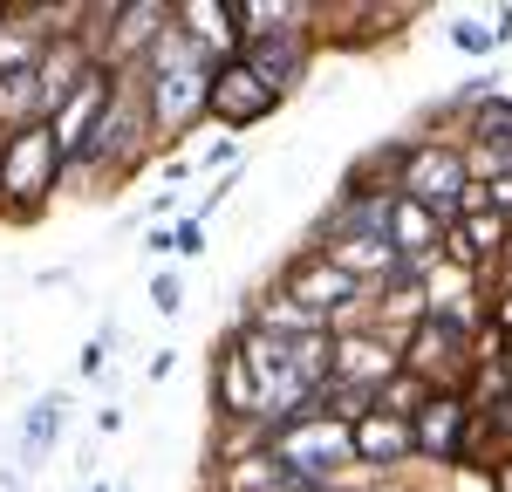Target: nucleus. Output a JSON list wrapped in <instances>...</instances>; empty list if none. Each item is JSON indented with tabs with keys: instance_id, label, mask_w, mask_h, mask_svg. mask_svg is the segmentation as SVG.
<instances>
[{
	"instance_id": "nucleus-1",
	"label": "nucleus",
	"mask_w": 512,
	"mask_h": 492,
	"mask_svg": "<svg viewBox=\"0 0 512 492\" xmlns=\"http://www.w3.org/2000/svg\"><path fill=\"white\" fill-rule=\"evenodd\" d=\"M130 76L144 89V117H151V144L158 151L185 144L198 123H205V76H212V62H198V48L178 35V21L144 48V62Z\"/></svg>"
},
{
	"instance_id": "nucleus-2",
	"label": "nucleus",
	"mask_w": 512,
	"mask_h": 492,
	"mask_svg": "<svg viewBox=\"0 0 512 492\" xmlns=\"http://www.w3.org/2000/svg\"><path fill=\"white\" fill-rule=\"evenodd\" d=\"M62 178V151L48 137V123L0 137V226H35Z\"/></svg>"
},
{
	"instance_id": "nucleus-3",
	"label": "nucleus",
	"mask_w": 512,
	"mask_h": 492,
	"mask_svg": "<svg viewBox=\"0 0 512 492\" xmlns=\"http://www.w3.org/2000/svg\"><path fill=\"white\" fill-rule=\"evenodd\" d=\"M485 342H492V335H485ZM485 342H478V335H458V328H444V322H417L396 342V356H403V369H410L431 397H465L478 363H485Z\"/></svg>"
},
{
	"instance_id": "nucleus-4",
	"label": "nucleus",
	"mask_w": 512,
	"mask_h": 492,
	"mask_svg": "<svg viewBox=\"0 0 512 492\" xmlns=\"http://www.w3.org/2000/svg\"><path fill=\"white\" fill-rule=\"evenodd\" d=\"M458 192H465V144H403V178L396 199H417L431 219H458Z\"/></svg>"
},
{
	"instance_id": "nucleus-5",
	"label": "nucleus",
	"mask_w": 512,
	"mask_h": 492,
	"mask_svg": "<svg viewBox=\"0 0 512 492\" xmlns=\"http://www.w3.org/2000/svg\"><path fill=\"white\" fill-rule=\"evenodd\" d=\"M417 287H424V322H444V328H458V335H492V287L472 281L465 267H451V260H431L424 274H417Z\"/></svg>"
},
{
	"instance_id": "nucleus-6",
	"label": "nucleus",
	"mask_w": 512,
	"mask_h": 492,
	"mask_svg": "<svg viewBox=\"0 0 512 492\" xmlns=\"http://www.w3.org/2000/svg\"><path fill=\"white\" fill-rule=\"evenodd\" d=\"M280 110V96L274 89H267V82L253 76V69H246V62H219V69H212V76H205V123H219V130H253V123H267Z\"/></svg>"
},
{
	"instance_id": "nucleus-7",
	"label": "nucleus",
	"mask_w": 512,
	"mask_h": 492,
	"mask_svg": "<svg viewBox=\"0 0 512 492\" xmlns=\"http://www.w3.org/2000/svg\"><path fill=\"white\" fill-rule=\"evenodd\" d=\"M410 445H417V465L458 472L465 445H472V404L465 397H424V410L410 417Z\"/></svg>"
},
{
	"instance_id": "nucleus-8",
	"label": "nucleus",
	"mask_w": 512,
	"mask_h": 492,
	"mask_svg": "<svg viewBox=\"0 0 512 492\" xmlns=\"http://www.w3.org/2000/svg\"><path fill=\"white\" fill-rule=\"evenodd\" d=\"M349 451H355V479H403L417 465L410 424L403 417H383V410H362L349 424Z\"/></svg>"
},
{
	"instance_id": "nucleus-9",
	"label": "nucleus",
	"mask_w": 512,
	"mask_h": 492,
	"mask_svg": "<svg viewBox=\"0 0 512 492\" xmlns=\"http://www.w3.org/2000/svg\"><path fill=\"white\" fill-rule=\"evenodd\" d=\"M315 55H321V41L308 35V28H294V35H274V41H246V48H239V62H246L253 76L267 82L280 103H287L294 89H308V69H315Z\"/></svg>"
},
{
	"instance_id": "nucleus-10",
	"label": "nucleus",
	"mask_w": 512,
	"mask_h": 492,
	"mask_svg": "<svg viewBox=\"0 0 512 492\" xmlns=\"http://www.w3.org/2000/svg\"><path fill=\"white\" fill-rule=\"evenodd\" d=\"M403 356H396L390 335H376V328H349V335H328V376L335 383H355V390H369L376 397V383L396 376Z\"/></svg>"
},
{
	"instance_id": "nucleus-11",
	"label": "nucleus",
	"mask_w": 512,
	"mask_h": 492,
	"mask_svg": "<svg viewBox=\"0 0 512 492\" xmlns=\"http://www.w3.org/2000/svg\"><path fill=\"white\" fill-rule=\"evenodd\" d=\"M274 281L287 287V294H294L301 308H315L321 322H328L335 308H349V301H362V294H369V287H355L349 274H342V267H328L321 253H308V246H301V253H294V260L280 267Z\"/></svg>"
},
{
	"instance_id": "nucleus-12",
	"label": "nucleus",
	"mask_w": 512,
	"mask_h": 492,
	"mask_svg": "<svg viewBox=\"0 0 512 492\" xmlns=\"http://www.w3.org/2000/svg\"><path fill=\"white\" fill-rule=\"evenodd\" d=\"M178 35L198 48V62H233L239 55V28H233V0H171Z\"/></svg>"
},
{
	"instance_id": "nucleus-13",
	"label": "nucleus",
	"mask_w": 512,
	"mask_h": 492,
	"mask_svg": "<svg viewBox=\"0 0 512 492\" xmlns=\"http://www.w3.org/2000/svg\"><path fill=\"white\" fill-rule=\"evenodd\" d=\"M69 431V390H41L35 404L21 410V438H14V472H41L55 445Z\"/></svg>"
},
{
	"instance_id": "nucleus-14",
	"label": "nucleus",
	"mask_w": 512,
	"mask_h": 492,
	"mask_svg": "<svg viewBox=\"0 0 512 492\" xmlns=\"http://www.w3.org/2000/svg\"><path fill=\"white\" fill-rule=\"evenodd\" d=\"M110 82L117 76H103V69H89V76L76 82V96L48 117V137H55V151L62 158H82V144L96 137V123H103V103H110Z\"/></svg>"
},
{
	"instance_id": "nucleus-15",
	"label": "nucleus",
	"mask_w": 512,
	"mask_h": 492,
	"mask_svg": "<svg viewBox=\"0 0 512 492\" xmlns=\"http://www.w3.org/2000/svg\"><path fill=\"white\" fill-rule=\"evenodd\" d=\"M89 69H96V62H89V48H82V41H48V48H41V62H35L41 110L55 117V110H62L69 96H76V82L89 76Z\"/></svg>"
},
{
	"instance_id": "nucleus-16",
	"label": "nucleus",
	"mask_w": 512,
	"mask_h": 492,
	"mask_svg": "<svg viewBox=\"0 0 512 492\" xmlns=\"http://www.w3.org/2000/svg\"><path fill=\"white\" fill-rule=\"evenodd\" d=\"M41 28H35V0H0V76H28L41 62Z\"/></svg>"
},
{
	"instance_id": "nucleus-17",
	"label": "nucleus",
	"mask_w": 512,
	"mask_h": 492,
	"mask_svg": "<svg viewBox=\"0 0 512 492\" xmlns=\"http://www.w3.org/2000/svg\"><path fill=\"white\" fill-rule=\"evenodd\" d=\"M212 417L219 424H239V417H253V376L239 363V342L226 335L219 342V356H212Z\"/></svg>"
},
{
	"instance_id": "nucleus-18",
	"label": "nucleus",
	"mask_w": 512,
	"mask_h": 492,
	"mask_svg": "<svg viewBox=\"0 0 512 492\" xmlns=\"http://www.w3.org/2000/svg\"><path fill=\"white\" fill-rule=\"evenodd\" d=\"M233 28H239V48L294 35V28H308V0H233Z\"/></svg>"
},
{
	"instance_id": "nucleus-19",
	"label": "nucleus",
	"mask_w": 512,
	"mask_h": 492,
	"mask_svg": "<svg viewBox=\"0 0 512 492\" xmlns=\"http://www.w3.org/2000/svg\"><path fill=\"white\" fill-rule=\"evenodd\" d=\"M403 144H410V137H390V144H376L369 158H355L349 192H376V199H396V178H403Z\"/></svg>"
},
{
	"instance_id": "nucleus-20",
	"label": "nucleus",
	"mask_w": 512,
	"mask_h": 492,
	"mask_svg": "<svg viewBox=\"0 0 512 492\" xmlns=\"http://www.w3.org/2000/svg\"><path fill=\"white\" fill-rule=\"evenodd\" d=\"M424 397H431V390H424V383H417L410 369H396V376H383V383H376L369 410H383V417H403V424H410V417L424 410Z\"/></svg>"
},
{
	"instance_id": "nucleus-21",
	"label": "nucleus",
	"mask_w": 512,
	"mask_h": 492,
	"mask_svg": "<svg viewBox=\"0 0 512 492\" xmlns=\"http://www.w3.org/2000/svg\"><path fill=\"white\" fill-rule=\"evenodd\" d=\"M444 41H451V48H458V55H492V48H499V41H492V21H478V14H458V21H451V28H444Z\"/></svg>"
},
{
	"instance_id": "nucleus-22",
	"label": "nucleus",
	"mask_w": 512,
	"mask_h": 492,
	"mask_svg": "<svg viewBox=\"0 0 512 492\" xmlns=\"http://www.w3.org/2000/svg\"><path fill=\"white\" fill-rule=\"evenodd\" d=\"M110 342H117V322H103V328H96V335L76 349V376H82V383H96V376L110 369Z\"/></svg>"
},
{
	"instance_id": "nucleus-23",
	"label": "nucleus",
	"mask_w": 512,
	"mask_h": 492,
	"mask_svg": "<svg viewBox=\"0 0 512 492\" xmlns=\"http://www.w3.org/2000/svg\"><path fill=\"white\" fill-rule=\"evenodd\" d=\"M151 308H158V315H178V308H185V274H178V267H158V274H151Z\"/></svg>"
},
{
	"instance_id": "nucleus-24",
	"label": "nucleus",
	"mask_w": 512,
	"mask_h": 492,
	"mask_svg": "<svg viewBox=\"0 0 512 492\" xmlns=\"http://www.w3.org/2000/svg\"><path fill=\"white\" fill-rule=\"evenodd\" d=\"M198 253H205V226H198L192 212L171 219V260H198Z\"/></svg>"
},
{
	"instance_id": "nucleus-25",
	"label": "nucleus",
	"mask_w": 512,
	"mask_h": 492,
	"mask_svg": "<svg viewBox=\"0 0 512 492\" xmlns=\"http://www.w3.org/2000/svg\"><path fill=\"white\" fill-rule=\"evenodd\" d=\"M485 322H492V335H499V342L512 335V281L492 287V315H485Z\"/></svg>"
},
{
	"instance_id": "nucleus-26",
	"label": "nucleus",
	"mask_w": 512,
	"mask_h": 492,
	"mask_svg": "<svg viewBox=\"0 0 512 492\" xmlns=\"http://www.w3.org/2000/svg\"><path fill=\"white\" fill-rule=\"evenodd\" d=\"M233 164H239V144H233V137H219V144H205L198 171H233Z\"/></svg>"
},
{
	"instance_id": "nucleus-27",
	"label": "nucleus",
	"mask_w": 512,
	"mask_h": 492,
	"mask_svg": "<svg viewBox=\"0 0 512 492\" xmlns=\"http://www.w3.org/2000/svg\"><path fill=\"white\" fill-rule=\"evenodd\" d=\"M178 356H185V349H151V363H144V383H164V376L178 369Z\"/></svg>"
},
{
	"instance_id": "nucleus-28",
	"label": "nucleus",
	"mask_w": 512,
	"mask_h": 492,
	"mask_svg": "<svg viewBox=\"0 0 512 492\" xmlns=\"http://www.w3.org/2000/svg\"><path fill=\"white\" fill-rule=\"evenodd\" d=\"M144 253H158V260H171V226H144Z\"/></svg>"
},
{
	"instance_id": "nucleus-29",
	"label": "nucleus",
	"mask_w": 512,
	"mask_h": 492,
	"mask_svg": "<svg viewBox=\"0 0 512 492\" xmlns=\"http://www.w3.org/2000/svg\"><path fill=\"white\" fill-rule=\"evenodd\" d=\"M96 431H103V438H117V431H123V404H103V410H96Z\"/></svg>"
},
{
	"instance_id": "nucleus-30",
	"label": "nucleus",
	"mask_w": 512,
	"mask_h": 492,
	"mask_svg": "<svg viewBox=\"0 0 512 492\" xmlns=\"http://www.w3.org/2000/svg\"><path fill=\"white\" fill-rule=\"evenodd\" d=\"M492 41H499V48L512 41V7H499V14H492Z\"/></svg>"
},
{
	"instance_id": "nucleus-31",
	"label": "nucleus",
	"mask_w": 512,
	"mask_h": 492,
	"mask_svg": "<svg viewBox=\"0 0 512 492\" xmlns=\"http://www.w3.org/2000/svg\"><path fill=\"white\" fill-rule=\"evenodd\" d=\"M485 479H492V492H512V458L499 465V472H485Z\"/></svg>"
},
{
	"instance_id": "nucleus-32",
	"label": "nucleus",
	"mask_w": 512,
	"mask_h": 492,
	"mask_svg": "<svg viewBox=\"0 0 512 492\" xmlns=\"http://www.w3.org/2000/svg\"><path fill=\"white\" fill-rule=\"evenodd\" d=\"M0 492H21V472H14V465L0 472Z\"/></svg>"
},
{
	"instance_id": "nucleus-33",
	"label": "nucleus",
	"mask_w": 512,
	"mask_h": 492,
	"mask_svg": "<svg viewBox=\"0 0 512 492\" xmlns=\"http://www.w3.org/2000/svg\"><path fill=\"white\" fill-rule=\"evenodd\" d=\"M82 492H117V486H110V479H89V486H82Z\"/></svg>"
},
{
	"instance_id": "nucleus-34",
	"label": "nucleus",
	"mask_w": 512,
	"mask_h": 492,
	"mask_svg": "<svg viewBox=\"0 0 512 492\" xmlns=\"http://www.w3.org/2000/svg\"><path fill=\"white\" fill-rule=\"evenodd\" d=\"M492 349H499V356H512V335H506V342H499V335H492Z\"/></svg>"
},
{
	"instance_id": "nucleus-35",
	"label": "nucleus",
	"mask_w": 512,
	"mask_h": 492,
	"mask_svg": "<svg viewBox=\"0 0 512 492\" xmlns=\"http://www.w3.org/2000/svg\"><path fill=\"white\" fill-rule=\"evenodd\" d=\"M499 281H512V253H506V267H499ZM499 281H492V287H499Z\"/></svg>"
},
{
	"instance_id": "nucleus-36",
	"label": "nucleus",
	"mask_w": 512,
	"mask_h": 492,
	"mask_svg": "<svg viewBox=\"0 0 512 492\" xmlns=\"http://www.w3.org/2000/svg\"><path fill=\"white\" fill-rule=\"evenodd\" d=\"M198 492H219V486H198Z\"/></svg>"
}]
</instances>
